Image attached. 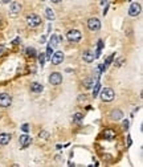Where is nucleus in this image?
I'll return each instance as SVG.
<instances>
[{
    "label": "nucleus",
    "mask_w": 143,
    "mask_h": 167,
    "mask_svg": "<svg viewBox=\"0 0 143 167\" xmlns=\"http://www.w3.org/2000/svg\"><path fill=\"white\" fill-rule=\"evenodd\" d=\"M12 103V97L8 93H2L0 94V106L2 108H8Z\"/></svg>",
    "instance_id": "obj_5"
},
{
    "label": "nucleus",
    "mask_w": 143,
    "mask_h": 167,
    "mask_svg": "<svg viewBox=\"0 0 143 167\" xmlns=\"http://www.w3.org/2000/svg\"><path fill=\"white\" fill-rule=\"evenodd\" d=\"M141 11H142L141 4H139V3H132L130 5V9H129V15L135 17V16H138L139 13H141Z\"/></svg>",
    "instance_id": "obj_7"
},
{
    "label": "nucleus",
    "mask_w": 143,
    "mask_h": 167,
    "mask_svg": "<svg viewBox=\"0 0 143 167\" xmlns=\"http://www.w3.org/2000/svg\"><path fill=\"white\" fill-rule=\"evenodd\" d=\"M82 118H84V117H82V114H79V113L74 114V119H76L77 122H81V121H82Z\"/></svg>",
    "instance_id": "obj_22"
},
{
    "label": "nucleus",
    "mask_w": 143,
    "mask_h": 167,
    "mask_svg": "<svg viewBox=\"0 0 143 167\" xmlns=\"http://www.w3.org/2000/svg\"><path fill=\"white\" fill-rule=\"evenodd\" d=\"M114 97H115V93H114V90H113V89H110V88L102 89L101 98H102V101H104V102H111L113 99H114Z\"/></svg>",
    "instance_id": "obj_1"
},
{
    "label": "nucleus",
    "mask_w": 143,
    "mask_h": 167,
    "mask_svg": "<svg viewBox=\"0 0 143 167\" xmlns=\"http://www.w3.org/2000/svg\"><path fill=\"white\" fill-rule=\"evenodd\" d=\"M19 142H20V146H21V149H25V147H28V146L32 143V138L29 135L24 134V135H21L19 138Z\"/></svg>",
    "instance_id": "obj_8"
},
{
    "label": "nucleus",
    "mask_w": 143,
    "mask_h": 167,
    "mask_svg": "<svg viewBox=\"0 0 143 167\" xmlns=\"http://www.w3.org/2000/svg\"><path fill=\"white\" fill-rule=\"evenodd\" d=\"M127 126H129V122H127V121H125V122H123V128H125V129H127Z\"/></svg>",
    "instance_id": "obj_27"
},
{
    "label": "nucleus",
    "mask_w": 143,
    "mask_h": 167,
    "mask_svg": "<svg viewBox=\"0 0 143 167\" xmlns=\"http://www.w3.org/2000/svg\"><path fill=\"white\" fill-rule=\"evenodd\" d=\"M60 41H61V37H60L58 35H52L51 40H49V46H51V48H56V46L60 44Z\"/></svg>",
    "instance_id": "obj_14"
},
{
    "label": "nucleus",
    "mask_w": 143,
    "mask_h": 167,
    "mask_svg": "<svg viewBox=\"0 0 143 167\" xmlns=\"http://www.w3.org/2000/svg\"><path fill=\"white\" fill-rule=\"evenodd\" d=\"M45 53H41V55H39V62H40V65H41V68L44 66V62H45Z\"/></svg>",
    "instance_id": "obj_18"
},
{
    "label": "nucleus",
    "mask_w": 143,
    "mask_h": 167,
    "mask_svg": "<svg viewBox=\"0 0 143 167\" xmlns=\"http://www.w3.org/2000/svg\"><path fill=\"white\" fill-rule=\"evenodd\" d=\"M48 137V133H40V138H46Z\"/></svg>",
    "instance_id": "obj_25"
},
{
    "label": "nucleus",
    "mask_w": 143,
    "mask_h": 167,
    "mask_svg": "<svg viewBox=\"0 0 143 167\" xmlns=\"http://www.w3.org/2000/svg\"><path fill=\"white\" fill-rule=\"evenodd\" d=\"M88 28L93 32H97L101 29V21L97 19V17H92L88 20Z\"/></svg>",
    "instance_id": "obj_4"
},
{
    "label": "nucleus",
    "mask_w": 143,
    "mask_h": 167,
    "mask_svg": "<svg viewBox=\"0 0 143 167\" xmlns=\"http://www.w3.org/2000/svg\"><path fill=\"white\" fill-rule=\"evenodd\" d=\"M92 81H93V78L89 77V78H88V81L85 82V86H86V88H89V89L92 88Z\"/></svg>",
    "instance_id": "obj_23"
},
{
    "label": "nucleus",
    "mask_w": 143,
    "mask_h": 167,
    "mask_svg": "<svg viewBox=\"0 0 143 167\" xmlns=\"http://www.w3.org/2000/svg\"><path fill=\"white\" fill-rule=\"evenodd\" d=\"M51 61H52V64H54V65L61 64V62L64 61V53H62V52H56L54 55L51 57Z\"/></svg>",
    "instance_id": "obj_9"
},
{
    "label": "nucleus",
    "mask_w": 143,
    "mask_h": 167,
    "mask_svg": "<svg viewBox=\"0 0 143 167\" xmlns=\"http://www.w3.org/2000/svg\"><path fill=\"white\" fill-rule=\"evenodd\" d=\"M17 43H20V39H16L15 41H13V44H17Z\"/></svg>",
    "instance_id": "obj_29"
},
{
    "label": "nucleus",
    "mask_w": 143,
    "mask_h": 167,
    "mask_svg": "<svg viewBox=\"0 0 143 167\" xmlns=\"http://www.w3.org/2000/svg\"><path fill=\"white\" fill-rule=\"evenodd\" d=\"M104 137L106 139H113L115 137V131H114V130H111V129H107V130H105Z\"/></svg>",
    "instance_id": "obj_16"
},
{
    "label": "nucleus",
    "mask_w": 143,
    "mask_h": 167,
    "mask_svg": "<svg viewBox=\"0 0 143 167\" xmlns=\"http://www.w3.org/2000/svg\"><path fill=\"white\" fill-rule=\"evenodd\" d=\"M21 129H23V131H25V133H26V131H28V129H29V128H28V125L25 123V125H23V126H21Z\"/></svg>",
    "instance_id": "obj_24"
},
{
    "label": "nucleus",
    "mask_w": 143,
    "mask_h": 167,
    "mask_svg": "<svg viewBox=\"0 0 143 167\" xmlns=\"http://www.w3.org/2000/svg\"><path fill=\"white\" fill-rule=\"evenodd\" d=\"M9 2H11V0H3V3H4V4H8Z\"/></svg>",
    "instance_id": "obj_30"
},
{
    "label": "nucleus",
    "mask_w": 143,
    "mask_h": 167,
    "mask_svg": "<svg viewBox=\"0 0 143 167\" xmlns=\"http://www.w3.org/2000/svg\"><path fill=\"white\" fill-rule=\"evenodd\" d=\"M11 139H12L11 134H8V133H3V134H0V145L2 146L8 145V143L11 142Z\"/></svg>",
    "instance_id": "obj_11"
},
{
    "label": "nucleus",
    "mask_w": 143,
    "mask_h": 167,
    "mask_svg": "<svg viewBox=\"0 0 143 167\" xmlns=\"http://www.w3.org/2000/svg\"><path fill=\"white\" fill-rule=\"evenodd\" d=\"M26 23H28V25L31 28H36V27L41 24V17L39 15H36V13H32V15L26 16Z\"/></svg>",
    "instance_id": "obj_2"
},
{
    "label": "nucleus",
    "mask_w": 143,
    "mask_h": 167,
    "mask_svg": "<svg viewBox=\"0 0 143 167\" xmlns=\"http://www.w3.org/2000/svg\"><path fill=\"white\" fill-rule=\"evenodd\" d=\"M3 51H4V45H0V55L3 53Z\"/></svg>",
    "instance_id": "obj_28"
},
{
    "label": "nucleus",
    "mask_w": 143,
    "mask_h": 167,
    "mask_svg": "<svg viewBox=\"0 0 143 167\" xmlns=\"http://www.w3.org/2000/svg\"><path fill=\"white\" fill-rule=\"evenodd\" d=\"M99 88H101V85H99V82H98L97 85L94 86V90H93V97H97L98 92H99Z\"/></svg>",
    "instance_id": "obj_19"
},
{
    "label": "nucleus",
    "mask_w": 143,
    "mask_h": 167,
    "mask_svg": "<svg viewBox=\"0 0 143 167\" xmlns=\"http://www.w3.org/2000/svg\"><path fill=\"white\" fill-rule=\"evenodd\" d=\"M45 15H46V19H49V20H54L56 19L54 12H53L51 8H46L45 9Z\"/></svg>",
    "instance_id": "obj_17"
},
{
    "label": "nucleus",
    "mask_w": 143,
    "mask_h": 167,
    "mask_svg": "<svg viewBox=\"0 0 143 167\" xmlns=\"http://www.w3.org/2000/svg\"><path fill=\"white\" fill-rule=\"evenodd\" d=\"M51 2H52V3H54V4H58V3H60V2H62V0H51Z\"/></svg>",
    "instance_id": "obj_26"
},
{
    "label": "nucleus",
    "mask_w": 143,
    "mask_h": 167,
    "mask_svg": "<svg viewBox=\"0 0 143 167\" xmlns=\"http://www.w3.org/2000/svg\"><path fill=\"white\" fill-rule=\"evenodd\" d=\"M0 21H2V19H0Z\"/></svg>",
    "instance_id": "obj_31"
},
{
    "label": "nucleus",
    "mask_w": 143,
    "mask_h": 167,
    "mask_svg": "<svg viewBox=\"0 0 143 167\" xmlns=\"http://www.w3.org/2000/svg\"><path fill=\"white\" fill-rule=\"evenodd\" d=\"M66 39L72 43H78L79 40L82 39V35L79 31H77V29H72V31H69L66 33Z\"/></svg>",
    "instance_id": "obj_3"
},
{
    "label": "nucleus",
    "mask_w": 143,
    "mask_h": 167,
    "mask_svg": "<svg viewBox=\"0 0 143 167\" xmlns=\"http://www.w3.org/2000/svg\"><path fill=\"white\" fill-rule=\"evenodd\" d=\"M82 58H84V61H86V62H93L95 58V55L92 51H85L82 53Z\"/></svg>",
    "instance_id": "obj_12"
},
{
    "label": "nucleus",
    "mask_w": 143,
    "mask_h": 167,
    "mask_svg": "<svg viewBox=\"0 0 143 167\" xmlns=\"http://www.w3.org/2000/svg\"><path fill=\"white\" fill-rule=\"evenodd\" d=\"M26 55L31 56V57H33V56H36V51L33 48H28V49H26Z\"/></svg>",
    "instance_id": "obj_20"
},
{
    "label": "nucleus",
    "mask_w": 143,
    "mask_h": 167,
    "mask_svg": "<svg viewBox=\"0 0 143 167\" xmlns=\"http://www.w3.org/2000/svg\"><path fill=\"white\" fill-rule=\"evenodd\" d=\"M51 57H52V48H51V46H48V49H46L45 58H46V60H51Z\"/></svg>",
    "instance_id": "obj_21"
},
{
    "label": "nucleus",
    "mask_w": 143,
    "mask_h": 167,
    "mask_svg": "<svg viewBox=\"0 0 143 167\" xmlns=\"http://www.w3.org/2000/svg\"><path fill=\"white\" fill-rule=\"evenodd\" d=\"M61 82H62V76L60 74V73L54 72L49 76V84H51V85H60Z\"/></svg>",
    "instance_id": "obj_6"
},
{
    "label": "nucleus",
    "mask_w": 143,
    "mask_h": 167,
    "mask_svg": "<svg viewBox=\"0 0 143 167\" xmlns=\"http://www.w3.org/2000/svg\"><path fill=\"white\" fill-rule=\"evenodd\" d=\"M20 11H21V4H19L17 2L11 3V5H9V12H11L13 16H16Z\"/></svg>",
    "instance_id": "obj_10"
},
{
    "label": "nucleus",
    "mask_w": 143,
    "mask_h": 167,
    "mask_svg": "<svg viewBox=\"0 0 143 167\" xmlns=\"http://www.w3.org/2000/svg\"><path fill=\"white\" fill-rule=\"evenodd\" d=\"M42 89H44V86H42L41 84H39V82H32L31 84V90L33 93H41Z\"/></svg>",
    "instance_id": "obj_15"
},
{
    "label": "nucleus",
    "mask_w": 143,
    "mask_h": 167,
    "mask_svg": "<svg viewBox=\"0 0 143 167\" xmlns=\"http://www.w3.org/2000/svg\"><path fill=\"white\" fill-rule=\"evenodd\" d=\"M122 117H123V113L118 109H114L110 113V118L113 119V121H119V119H122Z\"/></svg>",
    "instance_id": "obj_13"
}]
</instances>
